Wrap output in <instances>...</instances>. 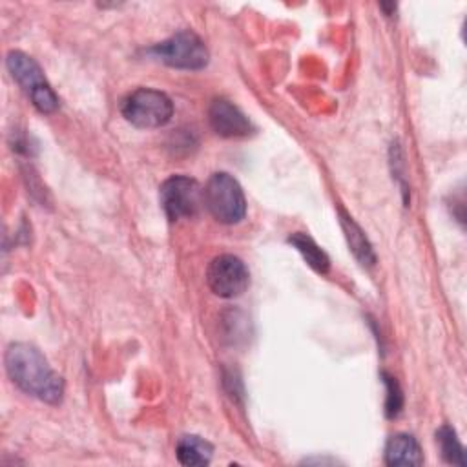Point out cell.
Instances as JSON below:
<instances>
[{
  "mask_svg": "<svg viewBox=\"0 0 467 467\" xmlns=\"http://www.w3.org/2000/svg\"><path fill=\"white\" fill-rule=\"evenodd\" d=\"M385 463L398 467H416L423 463L421 447L410 434H394L385 445Z\"/></svg>",
  "mask_w": 467,
  "mask_h": 467,
  "instance_id": "9c48e42d",
  "label": "cell"
},
{
  "mask_svg": "<svg viewBox=\"0 0 467 467\" xmlns=\"http://www.w3.org/2000/svg\"><path fill=\"white\" fill-rule=\"evenodd\" d=\"M206 283L210 290L224 299L241 296L250 283L246 265L232 254H221L213 257L206 270Z\"/></svg>",
  "mask_w": 467,
  "mask_h": 467,
  "instance_id": "52a82bcc",
  "label": "cell"
},
{
  "mask_svg": "<svg viewBox=\"0 0 467 467\" xmlns=\"http://www.w3.org/2000/svg\"><path fill=\"white\" fill-rule=\"evenodd\" d=\"M208 120L212 130L226 139L246 137L252 133V124L248 117L230 100L215 99L208 109Z\"/></svg>",
  "mask_w": 467,
  "mask_h": 467,
  "instance_id": "ba28073f",
  "label": "cell"
},
{
  "mask_svg": "<svg viewBox=\"0 0 467 467\" xmlns=\"http://www.w3.org/2000/svg\"><path fill=\"white\" fill-rule=\"evenodd\" d=\"M288 243L303 255V259L319 274H327L330 268V261L327 254L316 244V241L305 232H294L288 235Z\"/></svg>",
  "mask_w": 467,
  "mask_h": 467,
  "instance_id": "8fae6325",
  "label": "cell"
},
{
  "mask_svg": "<svg viewBox=\"0 0 467 467\" xmlns=\"http://www.w3.org/2000/svg\"><path fill=\"white\" fill-rule=\"evenodd\" d=\"M381 378H383V383L387 387V401H385V412L389 418H394L400 414L401 407H403V392H401V387L400 383L396 381L394 376L387 374V372H381Z\"/></svg>",
  "mask_w": 467,
  "mask_h": 467,
  "instance_id": "5bb4252c",
  "label": "cell"
},
{
  "mask_svg": "<svg viewBox=\"0 0 467 467\" xmlns=\"http://www.w3.org/2000/svg\"><path fill=\"white\" fill-rule=\"evenodd\" d=\"M161 206L170 221L192 219L204 204L201 184L188 175H171L159 188Z\"/></svg>",
  "mask_w": 467,
  "mask_h": 467,
  "instance_id": "5b68a950",
  "label": "cell"
},
{
  "mask_svg": "<svg viewBox=\"0 0 467 467\" xmlns=\"http://www.w3.org/2000/svg\"><path fill=\"white\" fill-rule=\"evenodd\" d=\"M5 370L11 381L29 396L46 403H58L64 394L62 378L47 359L29 343H13L5 350Z\"/></svg>",
  "mask_w": 467,
  "mask_h": 467,
  "instance_id": "6da1fadb",
  "label": "cell"
},
{
  "mask_svg": "<svg viewBox=\"0 0 467 467\" xmlns=\"http://www.w3.org/2000/svg\"><path fill=\"white\" fill-rule=\"evenodd\" d=\"M341 226H343V232H345V237L348 241V246L352 250V254L358 257V261L361 265H374L376 261V255H374V250L370 246V243L367 241L363 230L352 221V217L341 213Z\"/></svg>",
  "mask_w": 467,
  "mask_h": 467,
  "instance_id": "7c38bea8",
  "label": "cell"
},
{
  "mask_svg": "<svg viewBox=\"0 0 467 467\" xmlns=\"http://www.w3.org/2000/svg\"><path fill=\"white\" fill-rule=\"evenodd\" d=\"M436 438H438V443H440V449H441L443 458H445L449 463H454V465L463 467V465H465V460H463V447H462V443L458 441V436H456L454 429L449 427V425H443V427H440V431L436 432Z\"/></svg>",
  "mask_w": 467,
  "mask_h": 467,
  "instance_id": "4fadbf2b",
  "label": "cell"
},
{
  "mask_svg": "<svg viewBox=\"0 0 467 467\" xmlns=\"http://www.w3.org/2000/svg\"><path fill=\"white\" fill-rule=\"evenodd\" d=\"M204 206L223 224H235L246 213V201L241 184L226 171L210 175L204 190Z\"/></svg>",
  "mask_w": 467,
  "mask_h": 467,
  "instance_id": "7a4b0ae2",
  "label": "cell"
},
{
  "mask_svg": "<svg viewBox=\"0 0 467 467\" xmlns=\"http://www.w3.org/2000/svg\"><path fill=\"white\" fill-rule=\"evenodd\" d=\"M5 66L40 113H53L58 108V97L47 84L44 71L35 62V58L22 51H9Z\"/></svg>",
  "mask_w": 467,
  "mask_h": 467,
  "instance_id": "277c9868",
  "label": "cell"
},
{
  "mask_svg": "<svg viewBox=\"0 0 467 467\" xmlns=\"http://www.w3.org/2000/svg\"><path fill=\"white\" fill-rule=\"evenodd\" d=\"M155 58L177 69H201L208 64V49L199 35L190 29L177 31L150 49Z\"/></svg>",
  "mask_w": 467,
  "mask_h": 467,
  "instance_id": "8992f818",
  "label": "cell"
},
{
  "mask_svg": "<svg viewBox=\"0 0 467 467\" xmlns=\"http://www.w3.org/2000/svg\"><path fill=\"white\" fill-rule=\"evenodd\" d=\"M122 117L137 128H161L173 115L171 99L153 88H137L128 93L120 104Z\"/></svg>",
  "mask_w": 467,
  "mask_h": 467,
  "instance_id": "3957f363",
  "label": "cell"
},
{
  "mask_svg": "<svg viewBox=\"0 0 467 467\" xmlns=\"http://www.w3.org/2000/svg\"><path fill=\"white\" fill-rule=\"evenodd\" d=\"M212 452H213V447L210 441H206L204 438L201 436H182L179 441H177V447H175V454H177V460L182 463V465H208L210 460H212Z\"/></svg>",
  "mask_w": 467,
  "mask_h": 467,
  "instance_id": "30bf717a",
  "label": "cell"
}]
</instances>
